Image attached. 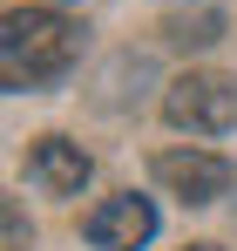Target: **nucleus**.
Instances as JSON below:
<instances>
[{"mask_svg":"<svg viewBox=\"0 0 237 251\" xmlns=\"http://www.w3.org/2000/svg\"><path fill=\"white\" fill-rule=\"evenodd\" d=\"M81 61V21L54 7H14L0 21V82L7 88H47Z\"/></svg>","mask_w":237,"mask_h":251,"instance_id":"nucleus-1","label":"nucleus"},{"mask_svg":"<svg viewBox=\"0 0 237 251\" xmlns=\"http://www.w3.org/2000/svg\"><path fill=\"white\" fill-rule=\"evenodd\" d=\"M163 116L190 136H224V129H237V82L210 75V68H190L163 88Z\"/></svg>","mask_w":237,"mask_h":251,"instance_id":"nucleus-2","label":"nucleus"},{"mask_svg":"<svg viewBox=\"0 0 237 251\" xmlns=\"http://www.w3.org/2000/svg\"><path fill=\"white\" fill-rule=\"evenodd\" d=\"M156 183L169 197H183V204H217L224 190L237 183V170L217 156V150H156Z\"/></svg>","mask_w":237,"mask_h":251,"instance_id":"nucleus-3","label":"nucleus"},{"mask_svg":"<svg viewBox=\"0 0 237 251\" xmlns=\"http://www.w3.org/2000/svg\"><path fill=\"white\" fill-rule=\"evenodd\" d=\"M88 245L95 251H142L149 238H156V204L149 197H136V190H122V197H109V204L88 210Z\"/></svg>","mask_w":237,"mask_h":251,"instance_id":"nucleus-4","label":"nucleus"},{"mask_svg":"<svg viewBox=\"0 0 237 251\" xmlns=\"http://www.w3.org/2000/svg\"><path fill=\"white\" fill-rule=\"evenodd\" d=\"M88 150L68 143V136H41L34 150H27V176H34L47 197H81V183H88Z\"/></svg>","mask_w":237,"mask_h":251,"instance_id":"nucleus-5","label":"nucleus"},{"mask_svg":"<svg viewBox=\"0 0 237 251\" xmlns=\"http://www.w3.org/2000/svg\"><path fill=\"white\" fill-rule=\"evenodd\" d=\"M217 27H224V14H210V7H203V14H176V21H169V41L210 48V41H217Z\"/></svg>","mask_w":237,"mask_h":251,"instance_id":"nucleus-6","label":"nucleus"},{"mask_svg":"<svg viewBox=\"0 0 237 251\" xmlns=\"http://www.w3.org/2000/svg\"><path fill=\"white\" fill-rule=\"evenodd\" d=\"M0 224H7V251H27V224H21V204H14V197L0 210Z\"/></svg>","mask_w":237,"mask_h":251,"instance_id":"nucleus-7","label":"nucleus"},{"mask_svg":"<svg viewBox=\"0 0 237 251\" xmlns=\"http://www.w3.org/2000/svg\"><path fill=\"white\" fill-rule=\"evenodd\" d=\"M190 251H217V245H190Z\"/></svg>","mask_w":237,"mask_h":251,"instance_id":"nucleus-8","label":"nucleus"}]
</instances>
